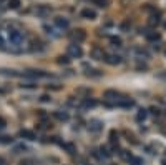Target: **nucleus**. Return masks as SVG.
Listing matches in <instances>:
<instances>
[{"label": "nucleus", "instance_id": "c85d7f7f", "mask_svg": "<svg viewBox=\"0 0 166 165\" xmlns=\"http://www.w3.org/2000/svg\"><path fill=\"white\" fill-rule=\"evenodd\" d=\"M83 105H85V107H95L96 102L95 100H85V102H83Z\"/></svg>", "mask_w": 166, "mask_h": 165}, {"label": "nucleus", "instance_id": "a878e982", "mask_svg": "<svg viewBox=\"0 0 166 165\" xmlns=\"http://www.w3.org/2000/svg\"><path fill=\"white\" fill-rule=\"evenodd\" d=\"M63 147H65L70 153H75V145L73 143H63Z\"/></svg>", "mask_w": 166, "mask_h": 165}, {"label": "nucleus", "instance_id": "ddd939ff", "mask_svg": "<svg viewBox=\"0 0 166 165\" xmlns=\"http://www.w3.org/2000/svg\"><path fill=\"white\" fill-rule=\"evenodd\" d=\"M53 115H55V119L60 120V122H67V120L70 119V115H68L67 112H63V110H57V112L53 114Z\"/></svg>", "mask_w": 166, "mask_h": 165}, {"label": "nucleus", "instance_id": "f8f14e48", "mask_svg": "<svg viewBox=\"0 0 166 165\" xmlns=\"http://www.w3.org/2000/svg\"><path fill=\"white\" fill-rule=\"evenodd\" d=\"M83 69H85V75H88V77H101V72L100 70H95V69H91V67L88 65H83Z\"/></svg>", "mask_w": 166, "mask_h": 165}, {"label": "nucleus", "instance_id": "39448f33", "mask_svg": "<svg viewBox=\"0 0 166 165\" xmlns=\"http://www.w3.org/2000/svg\"><path fill=\"white\" fill-rule=\"evenodd\" d=\"M105 99L106 100H115V104H118V102L123 99V95H121L120 92H116V90H106L105 92Z\"/></svg>", "mask_w": 166, "mask_h": 165}, {"label": "nucleus", "instance_id": "4468645a", "mask_svg": "<svg viewBox=\"0 0 166 165\" xmlns=\"http://www.w3.org/2000/svg\"><path fill=\"white\" fill-rule=\"evenodd\" d=\"M0 75L3 77H20L22 74H18L15 70H8V69H0Z\"/></svg>", "mask_w": 166, "mask_h": 165}, {"label": "nucleus", "instance_id": "a211bd4d", "mask_svg": "<svg viewBox=\"0 0 166 165\" xmlns=\"http://www.w3.org/2000/svg\"><path fill=\"white\" fill-rule=\"evenodd\" d=\"M128 163L130 165H143V160L138 158V157H135V155H131L130 160H128Z\"/></svg>", "mask_w": 166, "mask_h": 165}, {"label": "nucleus", "instance_id": "2eb2a0df", "mask_svg": "<svg viewBox=\"0 0 166 165\" xmlns=\"http://www.w3.org/2000/svg\"><path fill=\"white\" fill-rule=\"evenodd\" d=\"M55 25L63 30V28L68 27V20H67V18H63V17H57V18H55Z\"/></svg>", "mask_w": 166, "mask_h": 165}, {"label": "nucleus", "instance_id": "7ed1b4c3", "mask_svg": "<svg viewBox=\"0 0 166 165\" xmlns=\"http://www.w3.org/2000/svg\"><path fill=\"white\" fill-rule=\"evenodd\" d=\"M68 55L73 57V59H80L83 55V50L80 45H76V43H71V45H68Z\"/></svg>", "mask_w": 166, "mask_h": 165}, {"label": "nucleus", "instance_id": "aec40b11", "mask_svg": "<svg viewBox=\"0 0 166 165\" xmlns=\"http://www.w3.org/2000/svg\"><path fill=\"white\" fill-rule=\"evenodd\" d=\"M8 7L15 10V8L20 7V0H8Z\"/></svg>", "mask_w": 166, "mask_h": 165}, {"label": "nucleus", "instance_id": "c9c22d12", "mask_svg": "<svg viewBox=\"0 0 166 165\" xmlns=\"http://www.w3.org/2000/svg\"><path fill=\"white\" fill-rule=\"evenodd\" d=\"M161 79H164V80H166V74H163V75H161Z\"/></svg>", "mask_w": 166, "mask_h": 165}, {"label": "nucleus", "instance_id": "1a4fd4ad", "mask_svg": "<svg viewBox=\"0 0 166 165\" xmlns=\"http://www.w3.org/2000/svg\"><path fill=\"white\" fill-rule=\"evenodd\" d=\"M91 57H93L95 60H105V52L101 50V48L95 47L93 50H91Z\"/></svg>", "mask_w": 166, "mask_h": 165}, {"label": "nucleus", "instance_id": "9b49d317", "mask_svg": "<svg viewBox=\"0 0 166 165\" xmlns=\"http://www.w3.org/2000/svg\"><path fill=\"white\" fill-rule=\"evenodd\" d=\"M20 137L22 138H27V140H35L37 138V135H35V132H32V130H20Z\"/></svg>", "mask_w": 166, "mask_h": 165}, {"label": "nucleus", "instance_id": "20e7f679", "mask_svg": "<svg viewBox=\"0 0 166 165\" xmlns=\"http://www.w3.org/2000/svg\"><path fill=\"white\" fill-rule=\"evenodd\" d=\"M70 38L73 42H83L86 38V33H85V30H81V28H78V30H73L71 33H70Z\"/></svg>", "mask_w": 166, "mask_h": 165}, {"label": "nucleus", "instance_id": "dca6fc26", "mask_svg": "<svg viewBox=\"0 0 166 165\" xmlns=\"http://www.w3.org/2000/svg\"><path fill=\"white\" fill-rule=\"evenodd\" d=\"M146 38H148L150 42H158L159 38H161V35L158 32H153V30H150V32H146Z\"/></svg>", "mask_w": 166, "mask_h": 165}, {"label": "nucleus", "instance_id": "412c9836", "mask_svg": "<svg viewBox=\"0 0 166 165\" xmlns=\"http://www.w3.org/2000/svg\"><path fill=\"white\" fill-rule=\"evenodd\" d=\"M110 42H111V45H115V47H121V38L120 37H111Z\"/></svg>", "mask_w": 166, "mask_h": 165}, {"label": "nucleus", "instance_id": "f257e3e1", "mask_svg": "<svg viewBox=\"0 0 166 165\" xmlns=\"http://www.w3.org/2000/svg\"><path fill=\"white\" fill-rule=\"evenodd\" d=\"M7 40L13 47H20L23 43V40H25V33L22 30H17V28H10V30L7 32Z\"/></svg>", "mask_w": 166, "mask_h": 165}, {"label": "nucleus", "instance_id": "7c9ffc66", "mask_svg": "<svg viewBox=\"0 0 166 165\" xmlns=\"http://www.w3.org/2000/svg\"><path fill=\"white\" fill-rule=\"evenodd\" d=\"M5 125H7L5 119H2V117H0V129H3V127H5Z\"/></svg>", "mask_w": 166, "mask_h": 165}, {"label": "nucleus", "instance_id": "393cba45", "mask_svg": "<svg viewBox=\"0 0 166 165\" xmlns=\"http://www.w3.org/2000/svg\"><path fill=\"white\" fill-rule=\"evenodd\" d=\"M57 62H58L60 65H67L68 62H70V59H68V57H63V55H62V57H58V60H57Z\"/></svg>", "mask_w": 166, "mask_h": 165}, {"label": "nucleus", "instance_id": "f03ea898", "mask_svg": "<svg viewBox=\"0 0 166 165\" xmlns=\"http://www.w3.org/2000/svg\"><path fill=\"white\" fill-rule=\"evenodd\" d=\"M23 77H27V79H47L48 74L43 70H27L22 74Z\"/></svg>", "mask_w": 166, "mask_h": 165}, {"label": "nucleus", "instance_id": "e433bc0d", "mask_svg": "<svg viewBox=\"0 0 166 165\" xmlns=\"http://www.w3.org/2000/svg\"><path fill=\"white\" fill-rule=\"evenodd\" d=\"M164 28H166V23H164Z\"/></svg>", "mask_w": 166, "mask_h": 165}, {"label": "nucleus", "instance_id": "6e6552de", "mask_svg": "<svg viewBox=\"0 0 166 165\" xmlns=\"http://www.w3.org/2000/svg\"><path fill=\"white\" fill-rule=\"evenodd\" d=\"M81 17L88 18V20H95V18H96V12L91 10V8H83V10H81Z\"/></svg>", "mask_w": 166, "mask_h": 165}, {"label": "nucleus", "instance_id": "0eeeda50", "mask_svg": "<svg viewBox=\"0 0 166 165\" xmlns=\"http://www.w3.org/2000/svg\"><path fill=\"white\" fill-rule=\"evenodd\" d=\"M88 129L91 130V132H100V130L101 129H103V124H101L100 122V120H90V122H88Z\"/></svg>", "mask_w": 166, "mask_h": 165}, {"label": "nucleus", "instance_id": "5701e85b", "mask_svg": "<svg viewBox=\"0 0 166 165\" xmlns=\"http://www.w3.org/2000/svg\"><path fill=\"white\" fill-rule=\"evenodd\" d=\"M35 163H37V160H33V158H25L20 162V165H35Z\"/></svg>", "mask_w": 166, "mask_h": 165}, {"label": "nucleus", "instance_id": "bb28decb", "mask_svg": "<svg viewBox=\"0 0 166 165\" xmlns=\"http://www.w3.org/2000/svg\"><path fill=\"white\" fill-rule=\"evenodd\" d=\"M93 2H95L98 7H101V8H103V7H106V3H108V0H93Z\"/></svg>", "mask_w": 166, "mask_h": 165}, {"label": "nucleus", "instance_id": "f3484780", "mask_svg": "<svg viewBox=\"0 0 166 165\" xmlns=\"http://www.w3.org/2000/svg\"><path fill=\"white\" fill-rule=\"evenodd\" d=\"M50 12H52V8H50V7H47V5H40V7L37 8V13H38V15H42V17L48 15Z\"/></svg>", "mask_w": 166, "mask_h": 165}, {"label": "nucleus", "instance_id": "2f4dec72", "mask_svg": "<svg viewBox=\"0 0 166 165\" xmlns=\"http://www.w3.org/2000/svg\"><path fill=\"white\" fill-rule=\"evenodd\" d=\"M40 100H42V102H50V97H48V95H42Z\"/></svg>", "mask_w": 166, "mask_h": 165}, {"label": "nucleus", "instance_id": "9d476101", "mask_svg": "<svg viewBox=\"0 0 166 165\" xmlns=\"http://www.w3.org/2000/svg\"><path fill=\"white\" fill-rule=\"evenodd\" d=\"M96 157L98 158H108V157H111V152L106 147H101V148L96 150Z\"/></svg>", "mask_w": 166, "mask_h": 165}, {"label": "nucleus", "instance_id": "423d86ee", "mask_svg": "<svg viewBox=\"0 0 166 165\" xmlns=\"http://www.w3.org/2000/svg\"><path fill=\"white\" fill-rule=\"evenodd\" d=\"M105 62L110 65H118V64H121V57L113 55V53H105Z\"/></svg>", "mask_w": 166, "mask_h": 165}, {"label": "nucleus", "instance_id": "b1692460", "mask_svg": "<svg viewBox=\"0 0 166 165\" xmlns=\"http://www.w3.org/2000/svg\"><path fill=\"white\" fill-rule=\"evenodd\" d=\"M25 150H28L25 145H17V147L13 148V152H15V153H22V152H25Z\"/></svg>", "mask_w": 166, "mask_h": 165}, {"label": "nucleus", "instance_id": "4be33fe9", "mask_svg": "<svg viewBox=\"0 0 166 165\" xmlns=\"http://www.w3.org/2000/svg\"><path fill=\"white\" fill-rule=\"evenodd\" d=\"M110 142L111 143H118V133H116L115 130H111V133H110Z\"/></svg>", "mask_w": 166, "mask_h": 165}, {"label": "nucleus", "instance_id": "6ab92c4d", "mask_svg": "<svg viewBox=\"0 0 166 165\" xmlns=\"http://www.w3.org/2000/svg\"><path fill=\"white\" fill-rule=\"evenodd\" d=\"M146 115H148V114H146V110L141 109L140 112L136 114V120H138V122H141V120H145V119H146Z\"/></svg>", "mask_w": 166, "mask_h": 165}, {"label": "nucleus", "instance_id": "4c0bfd02", "mask_svg": "<svg viewBox=\"0 0 166 165\" xmlns=\"http://www.w3.org/2000/svg\"><path fill=\"white\" fill-rule=\"evenodd\" d=\"M164 53H166V52H164Z\"/></svg>", "mask_w": 166, "mask_h": 165}, {"label": "nucleus", "instance_id": "c756f323", "mask_svg": "<svg viewBox=\"0 0 166 165\" xmlns=\"http://www.w3.org/2000/svg\"><path fill=\"white\" fill-rule=\"evenodd\" d=\"M0 48H3V50H5V38H3L2 32H0Z\"/></svg>", "mask_w": 166, "mask_h": 165}, {"label": "nucleus", "instance_id": "473e14b6", "mask_svg": "<svg viewBox=\"0 0 166 165\" xmlns=\"http://www.w3.org/2000/svg\"><path fill=\"white\" fill-rule=\"evenodd\" d=\"M138 69L141 70V69H143V70H146V69H148V67H146V64H138Z\"/></svg>", "mask_w": 166, "mask_h": 165}, {"label": "nucleus", "instance_id": "cd10ccee", "mask_svg": "<svg viewBox=\"0 0 166 165\" xmlns=\"http://www.w3.org/2000/svg\"><path fill=\"white\" fill-rule=\"evenodd\" d=\"M12 138L10 137H5V135H0V143H10Z\"/></svg>", "mask_w": 166, "mask_h": 165}, {"label": "nucleus", "instance_id": "f704fd0d", "mask_svg": "<svg viewBox=\"0 0 166 165\" xmlns=\"http://www.w3.org/2000/svg\"><path fill=\"white\" fill-rule=\"evenodd\" d=\"M3 163H5V160H3L2 157H0V165H3Z\"/></svg>", "mask_w": 166, "mask_h": 165}, {"label": "nucleus", "instance_id": "72a5a7b5", "mask_svg": "<svg viewBox=\"0 0 166 165\" xmlns=\"http://www.w3.org/2000/svg\"><path fill=\"white\" fill-rule=\"evenodd\" d=\"M151 112H153L154 115H158V114H159V110H158V109H156V107H153V109H151Z\"/></svg>", "mask_w": 166, "mask_h": 165}]
</instances>
